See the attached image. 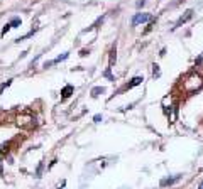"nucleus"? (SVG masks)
<instances>
[{"instance_id":"16","label":"nucleus","mask_w":203,"mask_h":189,"mask_svg":"<svg viewBox=\"0 0 203 189\" xmlns=\"http://www.w3.org/2000/svg\"><path fill=\"white\" fill-rule=\"evenodd\" d=\"M200 189H203V182H202V184H200Z\"/></svg>"},{"instance_id":"14","label":"nucleus","mask_w":203,"mask_h":189,"mask_svg":"<svg viewBox=\"0 0 203 189\" xmlns=\"http://www.w3.org/2000/svg\"><path fill=\"white\" fill-rule=\"evenodd\" d=\"M93 120H95V123H100V122H102V115H95Z\"/></svg>"},{"instance_id":"6","label":"nucleus","mask_w":203,"mask_h":189,"mask_svg":"<svg viewBox=\"0 0 203 189\" xmlns=\"http://www.w3.org/2000/svg\"><path fill=\"white\" fill-rule=\"evenodd\" d=\"M73 91H74V88L71 86V85H66V86L61 90V95H63V98H69V96L73 95Z\"/></svg>"},{"instance_id":"1","label":"nucleus","mask_w":203,"mask_h":189,"mask_svg":"<svg viewBox=\"0 0 203 189\" xmlns=\"http://www.w3.org/2000/svg\"><path fill=\"white\" fill-rule=\"evenodd\" d=\"M200 86H202V78H200L198 74H191L188 80L184 81V88H186L188 91H196Z\"/></svg>"},{"instance_id":"10","label":"nucleus","mask_w":203,"mask_h":189,"mask_svg":"<svg viewBox=\"0 0 203 189\" xmlns=\"http://www.w3.org/2000/svg\"><path fill=\"white\" fill-rule=\"evenodd\" d=\"M42 169H44V164L41 162L39 167H37V171H36V177H41V174H42Z\"/></svg>"},{"instance_id":"9","label":"nucleus","mask_w":203,"mask_h":189,"mask_svg":"<svg viewBox=\"0 0 203 189\" xmlns=\"http://www.w3.org/2000/svg\"><path fill=\"white\" fill-rule=\"evenodd\" d=\"M152 76H154V78H159V76H161V71H159V66H157V64H152Z\"/></svg>"},{"instance_id":"13","label":"nucleus","mask_w":203,"mask_h":189,"mask_svg":"<svg viewBox=\"0 0 203 189\" xmlns=\"http://www.w3.org/2000/svg\"><path fill=\"white\" fill-rule=\"evenodd\" d=\"M10 83H12V80H9V81H7V83H4V85L0 86V93H2V91H4V90H5L7 86H10Z\"/></svg>"},{"instance_id":"5","label":"nucleus","mask_w":203,"mask_h":189,"mask_svg":"<svg viewBox=\"0 0 203 189\" xmlns=\"http://www.w3.org/2000/svg\"><path fill=\"white\" fill-rule=\"evenodd\" d=\"M191 17H193V10H191V9H189V10H186V12H184V15H183L181 19L178 20V22H176V26H174V29L176 27H181L183 24H184V22H188L189 19H191Z\"/></svg>"},{"instance_id":"4","label":"nucleus","mask_w":203,"mask_h":189,"mask_svg":"<svg viewBox=\"0 0 203 189\" xmlns=\"http://www.w3.org/2000/svg\"><path fill=\"white\" fill-rule=\"evenodd\" d=\"M183 176L181 174H176L174 177H168V179H162L161 181V188H166V186H171V184H174V182H178L179 179H181Z\"/></svg>"},{"instance_id":"8","label":"nucleus","mask_w":203,"mask_h":189,"mask_svg":"<svg viewBox=\"0 0 203 189\" xmlns=\"http://www.w3.org/2000/svg\"><path fill=\"white\" fill-rule=\"evenodd\" d=\"M103 91H105V90H103L102 86H96V88H93V90H91V96H93V98H96V96H98L100 93H103Z\"/></svg>"},{"instance_id":"7","label":"nucleus","mask_w":203,"mask_h":189,"mask_svg":"<svg viewBox=\"0 0 203 189\" xmlns=\"http://www.w3.org/2000/svg\"><path fill=\"white\" fill-rule=\"evenodd\" d=\"M142 76H135V78H132V81H130V83H129L127 86L124 88V90H130V88H134V86H137V85H141L142 83Z\"/></svg>"},{"instance_id":"12","label":"nucleus","mask_w":203,"mask_h":189,"mask_svg":"<svg viewBox=\"0 0 203 189\" xmlns=\"http://www.w3.org/2000/svg\"><path fill=\"white\" fill-rule=\"evenodd\" d=\"M10 29H12V27H10V24H5V26H4V29H2V34H4V36H5V34L9 32V31H10Z\"/></svg>"},{"instance_id":"15","label":"nucleus","mask_w":203,"mask_h":189,"mask_svg":"<svg viewBox=\"0 0 203 189\" xmlns=\"http://www.w3.org/2000/svg\"><path fill=\"white\" fill-rule=\"evenodd\" d=\"M2 172H4V171H2V161H0V174H2Z\"/></svg>"},{"instance_id":"11","label":"nucleus","mask_w":203,"mask_h":189,"mask_svg":"<svg viewBox=\"0 0 203 189\" xmlns=\"http://www.w3.org/2000/svg\"><path fill=\"white\" fill-rule=\"evenodd\" d=\"M20 26V19H17V17H15V19H12V22H10V27H19Z\"/></svg>"},{"instance_id":"2","label":"nucleus","mask_w":203,"mask_h":189,"mask_svg":"<svg viewBox=\"0 0 203 189\" xmlns=\"http://www.w3.org/2000/svg\"><path fill=\"white\" fill-rule=\"evenodd\" d=\"M34 117L31 113H20L17 115V125L19 127H24V128H31L34 127Z\"/></svg>"},{"instance_id":"3","label":"nucleus","mask_w":203,"mask_h":189,"mask_svg":"<svg viewBox=\"0 0 203 189\" xmlns=\"http://www.w3.org/2000/svg\"><path fill=\"white\" fill-rule=\"evenodd\" d=\"M147 20H151L149 14H135L134 17H132V26H139V24H144Z\"/></svg>"}]
</instances>
